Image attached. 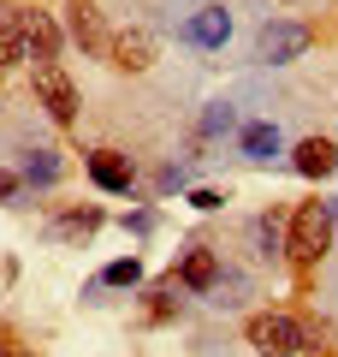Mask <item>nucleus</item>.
Returning <instances> with one entry per match:
<instances>
[{
	"label": "nucleus",
	"instance_id": "obj_1",
	"mask_svg": "<svg viewBox=\"0 0 338 357\" xmlns=\"http://www.w3.org/2000/svg\"><path fill=\"white\" fill-rule=\"evenodd\" d=\"M332 250V208L326 203H303L297 220H291V262H321Z\"/></svg>",
	"mask_w": 338,
	"mask_h": 357
},
{
	"label": "nucleus",
	"instance_id": "obj_2",
	"mask_svg": "<svg viewBox=\"0 0 338 357\" xmlns=\"http://www.w3.org/2000/svg\"><path fill=\"white\" fill-rule=\"evenodd\" d=\"M309 24H297V18H273V24H261V36H255V54H261L267 66H285V60H303L309 54Z\"/></svg>",
	"mask_w": 338,
	"mask_h": 357
},
{
	"label": "nucleus",
	"instance_id": "obj_3",
	"mask_svg": "<svg viewBox=\"0 0 338 357\" xmlns=\"http://www.w3.org/2000/svg\"><path fill=\"white\" fill-rule=\"evenodd\" d=\"M36 96H42V107H48L60 126L77 119V89H72V77L60 72V60H36Z\"/></svg>",
	"mask_w": 338,
	"mask_h": 357
},
{
	"label": "nucleus",
	"instance_id": "obj_4",
	"mask_svg": "<svg viewBox=\"0 0 338 357\" xmlns=\"http://www.w3.org/2000/svg\"><path fill=\"white\" fill-rule=\"evenodd\" d=\"M250 345L267 351V357H291V351H303V328L291 316H255L250 321Z\"/></svg>",
	"mask_w": 338,
	"mask_h": 357
},
{
	"label": "nucleus",
	"instance_id": "obj_5",
	"mask_svg": "<svg viewBox=\"0 0 338 357\" xmlns=\"http://www.w3.org/2000/svg\"><path fill=\"white\" fill-rule=\"evenodd\" d=\"M225 36H232V13H225V6H202L184 24V42H196V48H220Z\"/></svg>",
	"mask_w": 338,
	"mask_h": 357
},
{
	"label": "nucleus",
	"instance_id": "obj_6",
	"mask_svg": "<svg viewBox=\"0 0 338 357\" xmlns=\"http://www.w3.org/2000/svg\"><path fill=\"white\" fill-rule=\"evenodd\" d=\"M291 167H297L303 178H326V173L338 167V149H332L326 137H303V143H297V155H291Z\"/></svg>",
	"mask_w": 338,
	"mask_h": 357
},
{
	"label": "nucleus",
	"instance_id": "obj_7",
	"mask_svg": "<svg viewBox=\"0 0 338 357\" xmlns=\"http://www.w3.org/2000/svg\"><path fill=\"white\" fill-rule=\"evenodd\" d=\"M89 178H95L101 191H131V178H137V173H131V161H125V155L95 149V155H89Z\"/></svg>",
	"mask_w": 338,
	"mask_h": 357
},
{
	"label": "nucleus",
	"instance_id": "obj_8",
	"mask_svg": "<svg viewBox=\"0 0 338 357\" xmlns=\"http://www.w3.org/2000/svg\"><path fill=\"white\" fill-rule=\"evenodd\" d=\"M107 54H113V66H119V72H143V66L154 60V36H149V30H125Z\"/></svg>",
	"mask_w": 338,
	"mask_h": 357
},
{
	"label": "nucleus",
	"instance_id": "obj_9",
	"mask_svg": "<svg viewBox=\"0 0 338 357\" xmlns=\"http://www.w3.org/2000/svg\"><path fill=\"white\" fill-rule=\"evenodd\" d=\"M178 280H184V292H214V280H220V256H214V250H190L184 268H178Z\"/></svg>",
	"mask_w": 338,
	"mask_h": 357
},
{
	"label": "nucleus",
	"instance_id": "obj_10",
	"mask_svg": "<svg viewBox=\"0 0 338 357\" xmlns=\"http://www.w3.org/2000/svg\"><path fill=\"white\" fill-rule=\"evenodd\" d=\"M18 24H24V36H30V48H36V60H60V30L48 24V13H24Z\"/></svg>",
	"mask_w": 338,
	"mask_h": 357
},
{
	"label": "nucleus",
	"instance_id": "obj_11",
	"mask_svg": "<svg viewBox=\"0 0 338 357\" xmlns=\"http://www.w3.org/2000/svg\"><path fill=\"white\" fill-rule=\"evenodd\" d=\"M72 36L77 42H83V48H113V42L107 36H101V13H95V6H89V0H72Z\"/></svg>",
	"mask_w": 338,
	"mask_h": 357
},
{
	"label": "nucleus",
	"instance_id": "obj_12",
	"mask_svg": "<svg viewBox=\"0 0 338 357\" xmlns=\"http://www.w3.org/2000/svg\"><path fill=\"white\" fill-rule=\"evenodd\" d=\"M238 143H243V155H250V161H273V155H279V126H267V119H250Z\"/></svg>",
	"mask_w": 338,
	"mask_h": 357
},
{
	"label": "nucleus",
	"instance_id": "obj_13",
	"mask_svg": "<svg viewBox=\"0 0 338 357\" xmlns=\"http://www.w3.org/2000/svg\"><path fill=\"white\" fill-rule=\"evenodd\" d=\"M18 60H30L24 24H0V66H18Z\"/></svg>",
	"mask_w": 338,
	"mask_h": 357
},
{
	"label": "nucleus",
	"instance_id": "obj_14",
	"mask_svg": "<svg viewBox=\"0 0 338 357\" xmlns=\"http://www.w3.org/2000/svg\"><path fill=\"white\" fill-rule=\"evenodd\" d=\"M24 178H30V185H54V178H60V161H54L48 149L24 155Z\"/></svg>",
	"mask_w": 338,
	"mask_h": 357
},
{
	"label": "nucleus",
	"instance_id": "obj_15",
	"mask_svg": "<svg viewBox=\"0 0 338 357\" xmlns=\"http://www.w3.org/2000/svg\"><path fill=\"white\" fill-rule=\"evenodd\" d=\"M101 280H107V286H137L143 280V262H137V256H119V262L101 268Z\"/></svg>",
	"mask_w": 338,
	"mask_h": 357
},
{
	"label": "nucleus",
	"instance_id": "obj_16",
	"mask_svg": "<svg viewBox=\"0 0 338 357\" xmlns=\"http://www.w3.org/2000/svg\"><path fill=\"white\" fill-rule=\"evenodd\" d=\"M95 227H101V215H95V208H83V215H65L54 232H60V238H89Z\"/></svg>",
	"mask_w": 338,
	"mask_h": 357
},
{
	"label": "nucleus",
	"instance_id": "obj_17",
	"mask_svg": "<svg viewBox=\"0 0 338 357\" xmlns=\"http://www.w3.org/2000/svg\"><path fill=\"white\" fill-rule=\"evenodd\" d=\"M238 126V114H232V102H214L208 114H202V131H208V137H220V131H232Z\"/></svg>",
	"mask_w": 338,
	"mask_h": 357
},
{
	"label": "nucleus",
	"instance_id": "obj_18",
	"mask_svg": "<svg viewBox=\"0 0 338 357\" xmlns=\"http://www.w3.org/2000/svg\"><path fill=\"white\" fill-rule=\"evenodd\" d=\"M220 203H225L220 191H190V208H202V215H208V208H220Z\"/></svg>",
	"mask_w": 338,
	"mask_h": 357
},
{
	"label": "nucleus",
	"instance_id": "obj_19",
	"mask_svg": "<svg viewBox=\"0 0 338 357\" xmlns=\"http://www.w3.org/2000/svg\"><path fill=\"white\" fill-rule=\"evenodd\" d=\"M13 191H18V178H13V173H0V203H6Z\"/></svg>",
	"mask_w": 338,
	"mask_h": 357
},
{
	"label": "nucleus",
	"instance_id": "obj_20",
	"mask_svg": "<svg viewBox=\"0 0 338 357\" xmlns=\"http://www.w3.org/2000/svg\"><path fill=\"white\" fill-rule=\"evenodd\" d=\"M0 357H24V351H18V345H0Z\"/></svg>",
	"mask_w": 338,
	"mask_h": 357
}]
</instances>
